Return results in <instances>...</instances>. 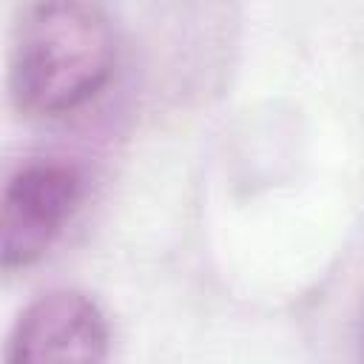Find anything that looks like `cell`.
<instances>
[{"label":"cell","mask_w":364,"mask_h":364,"mask_svg":"<svg viewBox=\"0 0 364 364\" xmlns=\"http://www.w3.org/2000/svg\"><path fill=\"white\" fill-rule=\"evenodd\" d=\"M82 173L63 159L20 165L0 202V264L6 273L31 267L60 239L82 199Z\"/></svg>","instance_id":"obj_2"},{"label":"cell","mask_w":364,"mask_h":364,"mask_svg":"<svg viewBox=\"0 0 364 364\" xmlns=\"http://www.w3.org/2000/svg\"><path fill=\"white\" fill-rule=\"evenodd\" d=\"M358 355L364 358V304H361V316H358Z\"/></svg>","instance_id":"obj_4"},{"label":"cell","mask_w":364,"mask_h":364,"mask_svg":"<svg viewBox=\"0 0 364 364\" xmlns=\"http://www.w3.org/2000/svg\"><path fill=\"white\" fill-rule=\"evenodd\" d=\"M111 327L102 307L80 290H51L34 299L14 321L3 358L23 361H102Z\"/></svg>","instance_id":"obj_3"},{"label":"cell","mask_w":364,"mask_h":364,"mask_svg":"<svg viewBox=\"0 0 364 364\" xmlns=\"http://www.w3.org/2000/svg\"><path fill=\"white\" fill-rule=\"evenodd\" d=\"M117 37L97 0H28L11 40L9 94L20 114L57 119L111 80Z\"/></svg>","instance_id":"obj_1"}]
</instances>
